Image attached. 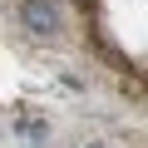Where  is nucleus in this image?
Here are the masks:
<instances>
[{
    "instance_id": "obj_1",
    "label": "nucleus",
    "mask_w": 148,
    "mask_h": 148,
    "mask_svg": "<svg viewBox=\"0 0 148 148\" xmlns=\"http://www.w3.org/2000/svg\"><path fill=\"white\" fill-rule=\"evenodd\" d=\"M20 15H25V30L40 35V40H49V35L64 30V10H59V0H25Z\"/></svg>"
},
{
    "instance_id": "obj_2",
    "label": "nucleus",
    "mask_w": 148,
    "mask_h": 148,
    "mask_svg": "<svg viewBox=\"0 0 148 148\" xmlns=\"http://www.w3.org/2000/svg\"><path fill=\"white\" fill-rule=\"evenodd\" d=\"M89 148H109V143H89Z\"/></svg>"
}]
</instances>
